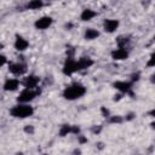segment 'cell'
I'll return each mask as SVG.
<instances>
[{"mask_svg":"<svg viewBox=\"0 0 155 155\" xmlns=\"http://www.w3.org/2000/svg\"><path fill=\"white\" fill-rule=\"evenodd\" d=\"M85 36H86V39H90V40H91V39H94V38L98 36V31L94 30V29H87Z\"/></svg>","mask_w":155,"mask_h":155,"instance_id":"9a60e30c","label":"cell"},{"mask_svg":"<svg viewBox=\"0 0 155 155\" xmlns=\"http://www.w3.org/2000/svg\"><path fill=\"white\" fill-rule=\"evenodd\" d=\"M78 63H79V68L80 69H85V68H88L90 65H92L93 62L90 58H81Z\"/></svg>","mask_w":155,"mask_h":155,"instance_id":"4fadbf2b","label":"cell"},{"mask_svg":"<svg viewBox=\"0 0 155 155\" xmlns=\"http://www.w3.org/2000/svg\"><path fill=\"white\" fill-rule=\"evenodd\" d=\"M114 86H115L117 90L122 91V92H127V91H130L131 84H128V82H124V81H117V82L114 84Z\"/></svg>","mask_w":155,"mask_h":155,"instance_id":"8fae6325","label":"cell"},{"mask_svg":"<svg viewBox=\"0 0 155 155\" xmlns=\"http://www.w3.org/2000/svg\"><path fill=\"white\" fill-rule=\"evenodd\" d=\"M35 96H36V92H33V91H30V88H27V90H24V91L19 94L18 101H19V102H29V101H31Z\"/></svg>","mask_w":155,"mask_h":155,"instance_id":"277c9868","label":"cell"},{"mask_svg":"<svg viewBox=\"0 0 155 155\" xmlns=\"http://www.w3.org/2000/svg\"><path fill=\"white\" fill-rule=\"evenodd\" d=\"M15 47L17 50H19V51H23V50H25L28 47V42L22 38H17V40L15 42Z\"/></svg>","mask_w":155,"mask_h":155,"instance_id":"30bf717a","label":"cell"},{"mask_svg":"<svg viewBox=\"0 0 155 155\" xmlns=\"http://www.w3.org/2000/svg\"><path fill=\"white\" fill-rule=\"evenodd\" d=\"M70 131H71V127L68 126V125H65V126H63V128L61 130V136H64V134H67V133L70 132Z\"/></svg>","mask_w":155,"mask_h":155,"instance_id":"e0dca14e","label":"cell"},{"mask_svg":"<svg viewBox=\"0 0 155 155\" xmlns=\"http://www.w3.org/2000/svg\"><path fill=\"white\" fill-rule=\"evenodd\" d=\"M94 12L92 11V10H85L82 13H81V19L82 21H88V19H91L92 17H94Z\"/></svg>","mask_w":155,"mask_h":155,"instance_id":"5bb4252c","label":"cell"},{"mask_svg":"<svg viewBox=\"0 0 155 155\" xmlns=\"http://www.w3.org/2000/svg\"><path fill=\"white\" fill-rule=\"evenodd\" d=\"M150 114H151L153 116H155V110H151V111H150Z\"/></svg>","mask_w":155,"mask_h":155,"instance_id":"7402d4cb","label":"cell"},{"mask_svg":"<svg viewBox=\"0 0 155 155\" xmlns=\"http://www.w3.org/2000/svg\"><path fill=\"white\" fill-rule=\"evenodd\" d=\"M151 81H153V82H155V75H153V78H151Z\"/></svg>","mask_w":155,"mask_h":155,"instance_id":"603a6c76","label":"cell"},{"mask_svg":"<svg viewBox=\"0 0 155 155\" xmlns=\"http://www.w3.org/2000/svg\"><path fill=\"white\" fill-rule=\"evenodd\" d=\"M42 6V1L41 0H31L29 4H28V7L29 8H39Z\"/></svg>","mask_w":155,"mask_h":155,"instance_id":"2e32d148","label":"cell"},{"mask_svg":"<svg viewBox=\"0 0 155 155\" xmlns=\"http://www.w3.org/2000/svg\"><path fill=\"white\" fill-rule=\"evenodd\" d=\"M119 25V22L115 21V19H108L105 23H104V28L107 31H114Z\"/></svg>","mask_w":155,"mask_h":155,"instance_id":"8992f818","label":"cell"},{"mask_svg":"<svg viewBox=\"0 0 155 155\" xmlns=\"http://www.w3.org/2000/svg\"><path fill=\"white\" fill-rule=\"evenodd\" d=\"M84 93H85V87L81 86V85H79V84H74V85L67 87V88L64 90V92H63V94H64V97H65L67 99H75V98H79V97H81Z\"/></svg>","mask_w":155,"mask_h":155,"instance_id":"6da1fadb","label":"cell"},{"mask_svg":"<svg viewBox=\"0 0 155 155\" xmlns=\"http://www.w3.org/2000/svg\"><path fill=\"white\" fill-rule=\"evenodd\" d=\"M4 63H5V57L2 56V57H1V64H4Z\"/></svg>","mask_w":155,"mask_h":155,"instance_id":"44dd1931","label":"cell"},{"mask_svg":"<svg viewBox=\"0 0 155 155\" xmlns=\"http://www.w3.org/2000/svg\"><path fill=\"white\" fill-rule=\"evenodd\" d=\"M10 70H11L13 74L19 75V74H23V73L25 71V67H24L23 64H11V65H10Z\"/></svg>","mask_w":155,"mask_h":155,"instance_id":"52a82bcc","label":"cell"},{"mask_svg":"<svg viewBox=\"0 0 155 155\" xmlns=\"http://www.w3.org/2000/svg\"><path fill=\"white\" fill-rule=\"evenodd\" d=\"M111 56H113V58L114 59H125V58H127V52L125 51V50H122V48H119V50H116V51H114L113 53H111Z\"/></svg>","mask_w":155,"mask_h":155,"instance_id":"ba28073f","label":"cell"},{"mask_svg":"<svg viewBox=\"0 0 155 155\" xmlns=\"http://www.w3.org/2000/svg\"><path fill=\"white\" fill-rule=\"evenodd\" d=\"M51 23H52V19H51L50 17H42V18H40L39 21L35 22V27L39 28V29H45V28H47Z\"/></svg>","mask_w":155,"mask_h":155,"instance_id":"5b68a950","label":"cell"},{"mask_svg":"<svg viewBox=\"0 0 155 155\" xmlns=\"http://www.w3.org/2000/svg\"><path fill=\"white\" fill-rule=\"evenodd\" d=\"M79 69H80V68H79V63H78V62H75V61H73V59H68V61L65 62V64H64L63 73L67 74V75H70V74H73L74 71L79 70Z\"/></svg>","mask_w":155,"mask_h":155,"instance_id":"3957f363","label":"cell"},{"mask_svg":"<svg viewBox=\"0 0 155 155\" xmlns=\"http://www.w3.org/2000/svg\"><path fill=\"white\" fill-rule=\"evenodd\" d=\"M38 81H39V79H38L36 76H29V78H27V80H25L24 85H25V87H27V88H33V87H35V86H36Z\"/></svg>","mask_w":155,"mask_h":155,"instance_id":"7c38bea8","label":"cell"},{"mask_svg":"<svg viewBox=\"0 0 155 155\" xmlns=\"http://www.w3.org/2000/svg\"><path fill=\"white\" fill-rule=\"evenodd\" d=\"M25 132H33V127H31V126L25 127Z\"/></svg>","mask_w":155,"mask_h":155,"instance_id":"ffe728a7","label":"cell"},{"mask_svg":"<svg viewBox=\"0 0 155 155\" xmlns=\"http://www.w3.org/2000/svg\"><path fill=\"white\" fill-rule=\"evenodd\" d=\"M5 90H7V91H13V90H16L17 87H18V81L17 80H15V79H10V80H7L6 82H5Z\"/></svg>","mask_w":155,"mask_h":155,"instance_id":"9c48e42d","label":"cell"},{"mask_svg":"<svg viewBox=\"0 0 155 155\" xmlns=\"http://www.w3.org/2000/svg\"><path fill=\"white\" fill-rule=\"evenodd\" d=\"M148 65H149V67H154V65H155V53H153L151 58H150L149 62H148Z\"/></svg>","mask_w":155,"mask_h":155,"instance_id":"ac0fdd59","label":"cell"},{"mask_svg":"<svg viewBox=\"0 0 155 155\" xmlns=\"http://www.w3.org/2000/svg\"><path fill=\"white\" fill-rule=\"evenodd\" d=\"M111 121H113V122H116V121H117V122H120V121H121V119H120V117H113V119H111Z\"/></svg>","mask_w":155,"mask_h":155,"instance_id":"d6986e66","label":"cell"},{"mask_svg":"<svg viewBox=\"0 0 155 155\" xmlns=\"http://www.w3.org/2000/svg\"><path fill=\"white\" fill-rule=\"evenodd\" d=\"M33 114V108L28 105H17L11 109V115L15 117H27Z\"/></svg>","mask_w":155,"mask_h":155,"instance_id":"7a4b0ae2","label":"cell"}]
</instances>
